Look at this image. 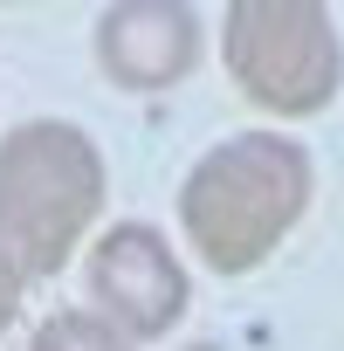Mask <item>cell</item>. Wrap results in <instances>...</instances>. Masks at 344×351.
I'll use <instances>...</instances> for the list:
<instances>
[{"instance_id":"1","label":"cell","mask_w":344,"mask_h":351,"mask_svg":"<svg viewBox=\"0 0 344 351\" xmlns=\"http://www.w3.org/2000/svg\"><path fill=\"white\" fill-rule=\"evenodd\" d=\"M317 165L289 131H234L180 180V228L214 276L262 269L310 214Z\"/></svg>"},{"instance_id":"2","label":"cell","mask_w":344,"mask_h":351,"mask_svg":"<svg viewBox=\"0 0 344 351\" xmlns=\"http://www.w3.org/2000/svg\"><path fill=\"white\" fill-rule=\"evenodd\" d=\"M103 152L69 117H28L0 138V255L21 282L62 276L103 214Z\"/></svg>"},{"instance_id":"3","label":"cell","mask_w":344,"mask_h":351,"mask_svg":"<svg viewBox=\"0 0 344 351\" xmlns=\"http://www.w3.org/2000/svg\"><path fill=\"white\" fill-rule=\"evenodd\" d=\"M221 62L262 117H317L344 83V42L317 0H234L221 14Z\"/></svg>"},{"instance_id":"4","label":"cell","mask_w":344,"mask_h":351,"mask_svg":"<svg viewBox=\"0 0 344 351\" xmlns=\"http://www.w3.org/2000/svg\"><path fill=\"white\" fill-rule=\"evenodd\" d=\"M193 303V282H186V262L151 221H117L97 234L90 248V310L124 330L131 344L138 337H165L180 330Z\"/></svg>"},{"instance_id":"5","label":"cell","mask_w":344,"mask_h":351,"mask_svg":"<svg viewBox=\"0 0 344 351\" xmlns=\"http://www.w3.org/2000/svg\"><path fill=\"white\" fill-rule=\"evenodd\" d=\"M200 62V14L186 0H117L97 14V69L117 90H172Z\"/></svg>"},{"instance_id":"6","label":"cell","mask_w":344,"mask_h":351,"mask_svg":"<svg viewBox=\"0 0 344 351\" xmlns=\"http://www.w3.org/2000/svg\"><path fill=\"white\" fill-rule=\"evenodd\" d=\"M28 351H138L124 330H110L97 310H49L28 337Z\"/></svg>"},{"instance_id":"7","label":"cell","mask_w":344,"mask_h":351,"mask_svg":"<svg viewBox=\"0 0 344 351\" xmlns=\"http://www.w3.org/2000/svg\"><path fill=\"white\" fill-rule=\"evenodd\" d=\"M21 289H28V282H21V269L0 255V337H8V324L21 317Z\"/></svg>"},{"instance_id":"8","label":"cell","mask_w":344,"mask_h":351,"mask_svg":"<svg viewBox=\"0 0 344 351\" xmlns=\"http://www.w3.org/2000/svg\"><path fill=\"white\" fill-rule=\"evenodd\" d=\"M186 351H221V344H186Z\"/></svg>"}]
</instances>
